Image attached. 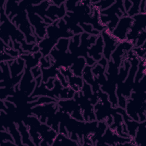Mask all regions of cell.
<instances>
[{
	"label": "cell",
	"instance_id": "12",
	"mask_svg": "<svg viewBox=\"0 0 146 146\" xmlns=\"http://www.w3.org/2000/svg\"><path fill=\"white\" fill-rule=\"evenodd\" d=\"M1 137H5L4 138H2L1 142H2L4 140H9L12 142H14V139L11 137V136L7 132H2L1 131Z\"/></svg>",
	"mask_w": 146,
	"mask_h": 146
},
{
	"label": "cell",
	"instance_id": "11",
	"mask_svg": "<svg viewBox=\"0 0 146 146\" xmlns=\"http://www.w3.org/2000/svg\"><path fill=\"white\" fill-rule=\"evenodd\" d=\"M141 1H135L133 2V5L132 6V7L127 11V13H126V14L129 17H132L133 16H134L135 15H136L139 13H140L139 10H140V3H141Z\"/></svg>",
	"mask_w": 146,
	"mask_h": 146
},
{
	"label": "cell",
	"instance_id": "1",
	"mask_svg": "<svg viewBox=\"0 0 146 146\" xmlns=\"http://www.w3.org/2000/svg\"><path fill=\"white\" fill-rule=\"evenodd\" d=\"M133 22L131 17L124 15L119 20L113 30L111 33V35L120 43L127 40V34L129 32Z\"/></svg>",
	"mask_w": 146,
	"mask_h": 146
},
{
	"label": "cell",
	"instance_id": "4",
	"mask_svg": "<svg viewBox=\"0 0 146 146\" xmlns=\"http://www.w3.org/2000/svg\"><path fill=\"white\" fill-rule=\"evenodd\" d=\"M133 47L134 45L133 43L127 40L119 43L111 55V59L113 60V62L117 67H119L121 63V59L123 58V56L126 55V54Z\"/></svg>",
	"mask_w": 146,
	"mask_h": 146
},
{
	"label": "cell",
	"instance_id": "5",
	"mask_svg": "<svg viewBox=\"0 0 146 146\" xmlns=\"http://www.w3.org/2000/svg\"><path fill=\"white\" fill-rule=\"evenodd\" d=\"M27 17L31 22V24L36 29V33L37 34L36 38H39L41 39H43L46 35V29L49 25L44 23L45 22L41 23L42 19L33 13H28Z\"/></svg>",
	"mask_w": 146,
	"mask_h": 146
},
{
	"label": "cell",
	"instance_id": "7",
	"mask_svg": "<svg viewBox=\"0 0 146 146\" xmlns=\"http://www.w3.org/2000/svg\"><path fill=\"white\" fill-rule=\"evenodd\" d=\"M80 144L78 141L71 139L69 136L65 134L60 132H58L57 135L54 139L52 145H78Z\"/></svg>",
	"mask_w": 146,
	"mask_h": 146
},
{
	"label": "cell",
	"instance_id": "9",
	"mask_svg": "<svg viewBox=\"0 0 146 146\" xmlns=\"http://www.w3.org/2000/svg\"><path fill=\"white\" fill-rule=\"evenodd\" d=\"M145 121L139 123L137 131L136 130L135 136L133 139L136 145H140L143 144L145 136Z\"/></svg>",
	"mask_w": 146,
	"mask_h": 146
},
{
	"label": "cell",
	"instance_id": "10",
	"mask_svg": "<svg viewBox=\"0 0 146 146\" xmlns=\"http://www.w3.org/2000/svg\"><path fill=\"white\" fill-rule=\"evenodd\" d=\"M18 129L21 134L22 142L23 143V144H26L27 145H32L33 143L29 139V137H30V136L27 126L25 124H23V123L22 122L18 124Z\"/></svg>",
	"mask_w": 146,
	"mask_h": 146
},
{
	"label": "cell",
	"instance_id": "8",
	"mask_svg": "<svg viewBox=\"0 0 146 146\" xmlns=\"http://www.w3.org/2000/svg\"><path fill=\"white\" fill-rule=\"evenodd\" d=\"M86 59L83 57H78L70 68L74 75L82 76V72L86 64Z\"/></svg>",
	"mask_w": 146,
	"mask_h": 146
},
{
	"label": "cell",
	"instance_id": "3",
	"mask_svg": "<svg viewBox=\"0 0 146 146\" xmlns=\"http://www.w3.org/2000/svg\"><path fill=\"white\" fill-rule=\"evenodd\" d=\"M108 30L105 29L101 33L103 42H104V48H103V55L104 58L107 60L111 59V55L112 52L116 48L117 45L119 43L116 39H115L111 34Z\"/></svg>",
	"mask_w": 146,
	"mask_h": 146
},
{
	"label": "cell",
	"instance_id": "6",
	"mask_svg": "<svg viewBox=\"0 0 146 146\" xmlns=\"http://www.w3.org/2000/svg\"><path fill=\"white\" fill-rule=\"evenodd\" d=\"M104 42L102 35L100 34L98 36L95 44L91 46L88 49V56L92 58L95 61L99 60L102 56V52H103Z\"/></svg>",
	"mask_w": 146,
	"mask_h": 146
},
{
	"label": "cell",
	"instance_id": "2",
	"mask_svg": "<svg viewBox=\"0 0 146 146\" xmlns=\"http://www.w3.org/2000/svg\"><path fill=\"white\" fill-rule=\"evenodd\" d=\"M133 22L127 34V40L135 45L140 33L145 30V13H139L132 17Z\"/></svg>",
	"mask_w": 146,
	"mask_h": 146
}]
</instances>
